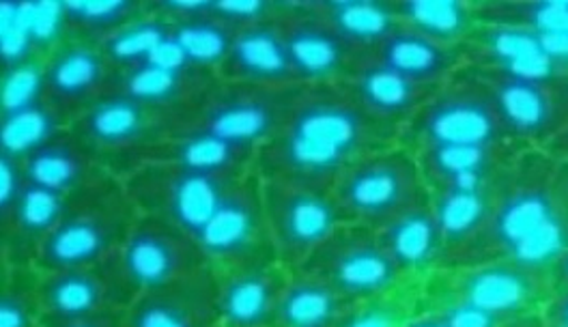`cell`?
Masks as SVG:
<instances>
[{"label": "cell", "mask_w": 568, "mask_h": 327, "mask_svg": "<svg viewBox=\"0 0 568 327\" xmlns=\"http://www.w3.org/2000/svg\"><path fill=\"white\" fill-rule=\"evenodd\" d=\"M400 127L364 109L345 82L297 84L276 134L256 155L261 180L332 190L368 153L394 145Z\"/></svg>", "instance_id": "cell-1"}, {"label": "cell", "mask_w": 568, "mask_h": 327, "mask_svg": "<svg viewBox=\"0 0 568 327\" xmlns=\"http://www.w3.org/2000/svg\"><path fill=\"white\" fill-rule=\"evenodd\" d=\"M476 248L545 269L568 248V173L536 157L504 173L496 205Z\"/></svg>", "instance_id": "cell-2"}, {"label": "cell", "mask_w": 568, "mask_h": 327, "mask_svg": "<svg viewBox=\"0 0 568 327\" xmlns=\"http://www.w3.org/2000/svg\"><path fill=\"white\" fill-rule=\"evenodd\" d=\"M141 216L125 182L106 171L68 198L63 216L37 251L39 272L89 267L116 255Z\"/></svg>", "instance_id": "cell-3"}, {"label": "cell", "mask_w": 568, "mask_h": 327, "mask_svg": "<svg viewBox=\"0 0 568 327\" xmlns=\"http://www.w3.org/2000/svg\"><path fill=\"white\" fill-rule=\"evenodd\" d=\"M190 109H166L110 89L70 127L106 171L125 177L151 151L183 132Z\"/></svg>", "instance_id": "cell-4"}, {"label": "cell", "mask_w": 568, "mask_h": 327, "mask_svg": "<svg viewBox=\"0 0 568 327\" xmlns=\"http://www.w3.org/2000/svg\"><path fill=\"white\" fill-rule=\"evenodd\" d=\"M250 171L254 168L212 171L149 162L121 180L141 214L166 219L199 242Z\"/></svg>", "instance_id": "cell-5"}, {"label": "cell", "mask_w": 568, "mask_h": 327, "mask_svg": "<svg viewBox=\"0 0 568 327\" xmlns=\"http://www.w3.org/2000/svg\"><path fill=\"white\" fill-rule=\"evenodd\" d=\"M332 194L341 207L345 224L373 231L430 201V190L416 155L409 149L388 146L364 155L349 166Z\"/></svg>", "instance_id": "cell-6"}, {"label": "cell", "mask_w": 568, "mask_h": 327, "mask_svg": "<svg viewBox=\"0 0 568 327\" xmlns=\"http://www.w3.org/2000/svg\"><path fill=\"white\" fill-rule=\"evenodd\" d=\"M409 151L423 146H499L508 141L480 72L455 75L407 123Z\"/></svg>", "instance_id": "cell-7"}, {"label": "cell", "mask_w": 568, "mask_h": 327, "mask_svg": "<svg viewBox=\"0 0 568 327\" xmlns=\"http://www.w3.org/2000/svg\"><path fill=\"white\" fill-rule=\"evenodd\" d=\"M295 89L297 84L263 86L217 75L212 86L192 104L183 132H207L258 155L276 134Z\"/></svg>", "instance_id": "cell-8"}, {"label": "cell", "mask_w": 568, "mask_h": 327, "mask_svg": "<svg viewBox=\"0 0 568 327\" xmlns=\"http://www.w3.org/2000/svg\"><path fill=\"white\" fill-rule=\"evenodd\" d=\"M274 255L288 272L300 269L345 224L332 190L261 180Z\"/></svg>", "instance_id": "cell-9"}, {"label": "cell", "mask_w": 568, "mask_h": 327, "mask_svg": "<svg viewBox=\"0 0 568 327\" xmlns=\"http://www.w3.org/2000/svg\"><path fill=\"white\" fill-rule=\"evenodd\" d=\"M300 269L315 274L352 306L390 292L403 276L377 231L343 224Z\"/></svg>", "instance_id": "cell-10"}, {"label": "cell", "mask_w": 568, "mask_h": 327, "mask_svg": "<svg viewBox=\"0 0 568 327\" xmlns=\"http://www.w3.org/2000/svg\"><path fill=\"white\" fill-rule=\"evenodd\" d=\"M116 260L136 297L213 267L192 235L149 214L134 222Z\"/></svg>", "instance_id": "cell-11"}, {"label": "cell", "mask_w": 568, "mask_h": 327, "mask_svg": "<svg viewBox=\"0 0 568 327\" xmlns=\"http://www.w3.org/2000/svg\"><path fill=\"white\" fill-rule=\"evenodd\" d=\"M508 141L551 143L568 130V78L483 68Z\"/></svg>", "instance_id": "cell-12"}, {"label": "cell", "mask_w": 568, "mask_h": 327, "mask_svg": "<svg viewBox=\"0 0 568 327\" xmlns=\"http://www.w3.org/2000/svg\"><path fill=\"white\" fill-rule=\"evenodd\" d=\"M281 24L300 84L345 82L366 57L321 16L313 0H283Z\"/></svg>", "instance_id": "cell-13"}, {"label": "cell", "mask_w": 568, "mask_h": 327, "mask_svg": "<svg viewBox=\"0 0 568 327\" xmlns=\"http://www.w3.org/2000/svg\"><path fill=\"white\" fill-rule=\"evenodd\" d=\"M114 73L102 41L68 33L43 57V98L71 125L112 89Z\"/></svg>", "instance_id": "cell-14"}, {"label": "cell", "mask_w": 568, "mask_h": 327, "mask_svg": "<svg viewBox=\"0 0 568 327\" xmlns=\"http://www.w3.org/2000/svg\"><path fill=\"white\" fill-rule=\"evenodd\" d=\"M199 244L217 272L256 260H278L267 231L256 168L237 183Z\"/></svg>", "instance_id": "cell-15"}, {"label": "cell", "mask_w": 568, "mask_h": 327, "mask_svg": "<svg viewBox=\"0 0 568 327\" xmlns=\"http://www.w3.org/2000/svg\"><path fill=\"white\" fill-rule=\"evenodd\" d=\"M39 274L41 319H73L110 310H128L136 299L121 272L116 255L89 267Z\"/></svg>", "instance_id": "cell-16"}, {"label": "cell", "mask_w": 568, "mask_h": 327, "mask_svg": "<svg viewBox=\"0 0 568 327\" xmlns=\"http://www.w3.org/2000/svg\"><path fill=\"white\" fill-rule=\"evenodd\" d=\"M220 327H278L288 269L278 260H256L217 272Z\"/></svg>", "instance_id": "cell-17"}, {"label": "cell", "mask_w": 568, "mask_h": 327, "mask_svg": "<svg viewBox=\"0 0 568 327\" xmlns=\"http://www.w3.org/2000/svg\"><path fill=\"white\" fill-rule=\"evenodd\" d=\"M220 276L207 267L173 285L141 293L125 313L128 327H220Z\"/></svg>", "instance_id": "cell-18"}, {"label": "cell", "mask_w": 568, "mask_h": 327, "mask_svg": "<svg viewBox=\"0 0 568 327\" xmlns=\"http://www.w3.org/2000/svg\"><path fill=\"white\" fill-rule=\"evenodd\" d=\"M215 80L217 73L187 63L171 41L153 61L116 70L112 91L166 109H190Z\"/></svg>", "instance_id": "cell-19"}, {"label": "cell", "mask_w": 568, "mask_h": 327, "mask_svg": "<svg viewBox=\"0 0 568 327\" xmlns=\"http://www.w3.org/2000/svg\"><path fill=\"white\" fill-rule=\"evenodd\" d=\"M281 9L283 0L276 13L246 24L235 33L233 48L217 72L220 78L263 86L300 84L288 59Z\"/></svg>", "instance_id": "cell-20"}, {"label": "cell", "mask_w": 568, "mask_h": 327, "mask_svg": "<svg viewBox=\"0 0 568 327\" xmlns=\"http://www.w3.org/2000/svg\"><path fill=\"white\" fill-rule=\"evenodd\" d=\"M540 272L513 258H489L463 272L455 297L513 321L540 292Z\"/></svg>", "instance_id": "cell-21"}, {"label": "cell", "mask_w": 568, "mask_h": 327, "mask_svg": "<svg viewBox=\"0 0 568 327\" xmlns=\"http://www.w3.org/2000/svg\"><path fill=\"white\" fill-rule=\"evenodd\" d=\"M462 48L442 43L400 22L371 57L420 86L437 89L453 78L462 61Z\"/></svg>", "instance_id": "cell-22"}, {"label": "cell", "mask_w": 568, "mask_h": 327, "mask_svg": "<svg viewBox=\"0 0 568 327\" xmlns=\"http://www.w3.org/2000/svg\"><path fill=\"white\" fill-rule=\"evenodd\" d=\"M347 84L364 109L396 127H403L435 93V89L412 82L371 54L357 63Z\"/></svg>", "instance_id": "cell-23"}, {"label": "cell", "mask_w": 568, "mask_h": 327, "mask_svg": "<svg viewBox=\"0 0 568 327\" xmlns=\"http://www.w3.org/2000/svg\"><path fill=\"white\" fill-rule=\"evenodd\" d=\"M155 4L173 22L171 41L179 54L196 68L220 72L237 31L210 16L207 0H166Z\"/></svg>", "instance_id": "cell-24"}, {"label": "cell", "mask_w": 568, "mask_h": 327, "mask_svg": "<svg viewBox=\"0 0 568 327\" xmlns=\"http://www.w3.org/2000/svg\"><path fill=\"white\" fill-rule=\"evenodd\" d=\"M499 182L501 177L485 185L430 190V207L446 242V256L463 255L478 244L494 214Z\"/></svg>", "instance_id": "cell-25"}, {"label": "cell", "mask_w": 568, "mask_h": 327, "mask_svg": "<svg viewBox=\"0 0 568 327\" xmlns=\"http://www.w3.org/2000/svg\"><path fill=\"white\" fill-rule=\"evenodd\" d=\"M68 198L65 194L29 182L11 216L2 222L4 263L36 265L37 251L63 216Z\"/></svg>", "instance_id": "cell-26"}, {"label": "cell", "mask_w": 568, "mask_h": 327, "mask_svg": "<svg viewBox=\"0 0 568 327\" xmlns=\"http://www.w3.org/2000/svg\"><path fill=\"white\" fill-rule=\"evenodd\" d=\"M29 182L71 196L106 173L98 155L68 127L22 160Z\"/></svg>", "instance_id": "cell-27"}, {"label": "cell", "mask_w": 568, "mask_h": 327, "mask_svg": "<svg viewBox=\"0 0 568 327\" xmlns=\"http://www.w3.org/2000/svg\"><path fill=\"white\" fill-rule=\"evenodd\" d=\"M412 153L423 168L428 190L485 185L504 175V145L423 146Z\"/></svg>", "instance_id": "cell-28"}, {"label": "cell", "mask_w": 568, "mask_h": 327, "mask_svg": "<svg viewBox=\"0 0 568 327\" xmlns=\"http://www.w3.org/2000/svg\"><path fill=\"white\" fill-rule=\"evenodd\" d=\"M377 233L403 274L426 269L446 256V242L430 201L403 214Z\"/></svg>", "instance_id": "cell-29"}, {"label": "cell", "mask_w": 568, "mask_h": 327, "mask_svg": "<svg viewBox=\"0 0 568 327\" xmlns=\"http://www.w3.org/2000/svg\"><path fill=\"white\" fill-rule=\"evenodd\" d=\"M354 306L306 269L288 272L278 327H325L341 324Z\"/></svg>", "instance_id": "cell-30"}, {"label": "cell", "mask_w": 568, "mask_h": 327, "mask_svg": "<svg viewBox=\"0 0 568 327\" xmlns=\"http://www.w3.org/2000/svg\"><path fill=\"white\" fill-rule=\"evenodd\" d=\"M313 4L362 54H373L400 24L392 0H313Z\"/></svg>", "instance_id": "cell-31"}, {"label": "cell", "mask_w": 568, "mask_h": 327, "mask_svg": "<svg viewBox=\"0 0 568 327\" xmlns=\"http://www.w3.org/2000/svg\"><path fill=\"white\" fill-rule=\"evenodd\" d=\"M392 9L398 22L448 45H463L476 29V4L459 0H403Z\"/></svg>", "instance_id": "cell-32"}, {"label": "cell", "mask_w": 568, "mask_h": 327, "mask_svg": "<svg viewBox=\"0 0 568 327\" xmlns=\"http://www.w3.org/2000/svg\"><path fill=\"white\" fill-rule=\"evenodd\" d=\"M171 18L162 13L155 2H149V9L142 16L106 37L102 48L116 70H125L153 61L171 43Z\"/></svg>", "instance_id": "cell-33"}, {"label": "cell", "mask_w": 568, "mask_h": 327, "mask_svg": "<svg viewBox=\"0 0 568 327\" xmlns=\"http://www.w3.org/2000/svg\"><path fill=\"white\" fill-rule=\"evenodd\" d=\"M70 121L48 104L45 98L24 109L2 112L0 121V153L27 160L39 146L50 143L54 136L65 132Z\"/></svg>", "instance_id": "cell-34"}, {"label": "cell", "mask_w": 568, "mask_h": 327, "mask_svg": "<svg viewBox=\"0 0 568 327\" xmlns=\"http://www.w3.org/2000/svg\"><path fill=\"white\" fill-rule=\"evenodd\" d=\"M149 9L146 0H89L63 2L65 29L70 35L104 41Z\"/></svg>", "instance_id": "cell-35"}, {"label": "cell", "mask_w": 568, "mask_h": 327, "mask_svg": "<svg viewBox=\"0 0 568 327\" xmlns=\"http://www.w3.org/2000/svg\"><path fill=\"white\" fill-rule=\"evenodd\" d=\"M39 269L36 265L4 263L0 293V327H36L41 324Z\"/></svg>", "instance_id": "cell-36"}, {"label": "cell", "mask_w": 568, "mask_h": 327, "mask_svg": "<svg viewBox=\"0 0 568 327\" xmlns=\"http://www.w3.org/2000/svg\"><path fill=\"white\" fill-rule=\"evenodd\" d=\"M43 98V59L2 72V112L24 109Z\"/></svg>", "instance_id": "cell-37"}, {"label": "cell", "mask_w": 568, "mask_h": 327, "mask_svg": "<svg viewBox=\"0 0 568 327\" xmlns=\"http://www.w3.org/2000/svg\"><path fill=\"white\" fill-rule=\"evenodd\" d=\"M27 185L29 177L22 160L0 153V222L11 216Z\"/></svg>", "instance_id": "cell-38"}, {"label": "cell", "mask_w": 568, "mask_h": 327, "mask_svg": "<svg viewBox=\"0 0 568 327\" xmlns=\"http://www.w3.org/2000/svg\"><path fill=\"white\" fill-rule=\"evenodd\" d=\"M439 315L448 327H504L510 324V321L499 319L494 313L478 308L469 302L457 299V297L450 304H446L439 310Z\"/></svg>", "instance_id": "cell-39"}, {"label": "cell", "mask_w": 568, "mask_h": 327, "mask_svg": "<svg viewBox=\"0 0 568 327\" xmlns=\"http://www.w3.org/2000/svg\"><path fill=\"white\" fill-rule=\"evenodd\" d=\"M128 310H110L100 315H87V317H73V319H41L43 327H128L125 324Z\"/></svg>", "instance_id": "cell-40"}, {"label": "cell", "mask_w": 568, "mask_h": 327, "mask_svg": "<svg viewBox=\"0 0 568 327\" xmlns=\"http://www.w3.org/2000/svg\"><path fill=\"white\" fill-rule=\"evenodd\" d=\"M341 327H398L392 319L388 308H368V310H349L341 321Z\"/></svg>", "instance_id": "cell-41"}, {"label": "cell", "mask_w": 568, "mask_h": 327, "mask_svg": "<svg viewBox=\"0 0 568 327\" xmlns=\"http://www.w3.org/2000/svg\"><path fill=\"white\" fill-rule=\"evenodd\" d=\"M551 321L556 327H568V289L554 302Z\"/></svg>", "instance_id": "cell-42"}, {"label": "cell", "mask_w": 568, "mask_h": 327, "mask_svg": "<svg viewBox=\"0 0 568 327\" xmlns=\"http://www.w3.org/2000/svg\"><path fill=\"white\" fill-rule=\"evenodd\" d=\"M400 327H448L446 326V321L442 319V315L439 313H435V315H423V317H418V319H412V321H407V324H403Z\"/></svg>", "instance_id": "cell-43"}, {"label": "cell", "mask_w": 568, "mask_h": 327, "mask_svg": "<svg viewBox=\"0 0 568 327\" xmlns=\"http://www.w3.org/2000/svg\"><path fill=\"white\" fill-rule=\"evenodd\" d=\"M549 149H551V153H556V155H567L568 157V130H565L558 139H554V141L549 143Z\"/></svg>", "instance_id": "cell-44"}, {"label": "cell", "mask_w": 568, "mask_h": 327, "mask_svg": "<svg viewBox=\"0 0 568 327\" xmlns=\"http://www.w3.org/2000/svg\"><path fill=\"white\" fill-rule=\"evenodd\" d=\"M556 267H558V274H560V278H562V283L567 285L568 289V248L565 251V253H562V256L558 258Z\"/></svg>", "instance_id": "cell-45"}, {"label": "cell", "mask_w": 568, "mask_h": 327, "mask_svg": "<svg viewBox=\"0 0 568 327\" xmlns=\"http://www.w3.org/2000/svg\"><path fill=\"white\" fill-rule=\"evenodd\" d=\"M325 327H341V324H334V326H325Z\"/></svg>", "instance_id": "cell-46"}, {"label": "cell", "mask_w": 568, "mask_h": 327, "mask_svg": "<svg viewBox=\"0 0 568 327\" xmlns=\"http://www.w3.org/2000/svg\"><path fill=\"white\" fill-rule=\"evenodd\" d=\"M36 327H43V326H41V324H39V326H36Z\"/></svg>", "instance_id": "cell-47"}]
</instances>
